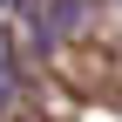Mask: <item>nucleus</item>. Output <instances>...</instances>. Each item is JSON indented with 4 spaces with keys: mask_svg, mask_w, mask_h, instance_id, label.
I'll list each match as a JSON object with an SVG mask.
<instances>
[{
    "mask_svg": "<svg viewBox=\"0 0 122 122\" xmlns=\"http://www.w3.org/2000/svg\"><path fill=\"white\" fill-rule=\"evenodd\" d=\"M7 95H14V61H7V41H0V109H7Z\"/></svg>",
    "mask_w": 122,
    "mask_h": 122,
    "instance_id": "f257e3e1",
    "label": "nucleus"
}]
</instances>
